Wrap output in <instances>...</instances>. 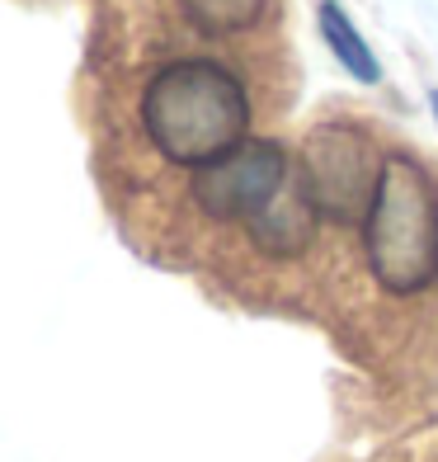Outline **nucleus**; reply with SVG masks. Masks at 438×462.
Masks as SVG:
<instances>
[{
    "mask_svg": "<svg viewBox=\"0 0 438 462\" xmlns=\"http://www.w3.org/2000/svg\"><path fill=\"white\" fill-rule=\"evenodd\" d=\"M316 222H321L316 203L306 199L302 180L292 175L283 199L250 222V241H255L260 250H269V255H302V250L311 245V236H316Z\"/></svg>",
    "mask_w": 438,
    "mask_h": 462,
    "instance_id": "39448f33",
    "label": "nucleus"
},
{
    "mask_svg": "<svg viewBox=\"0 0 438 462\" xmlns=\"http://www.w3.org/2000/svg\"><path fill=\"white\" fill-rule=\"evenodd\" d=\"M292 165L283 142L274 137H250L245 146H236L232 156H222L213 165L194 171L189 194L207 217L217 222H255L264 208H274L283 199V189L292 184Z\"/></svg>",
    "mask_w": 438,
    "mask_h": 462,
    "instance_id": "20e7f679",
    "label": "nucleus"
},
{
    "mask_svg": "<svg viewBox=\"0 0 438 462\" xmlns=\"http://www.w3.org/2000/svg\"><path fill=\"white\" fill-rule=\"evenodd\" d=\"M382 165L387 156H378V146H372V137L359 123H321L302 142L297 180L325 222L363 226L372 194H378V180H382Z\"/></svg>",
    "mask_w": 438,
    "mask_h": 462,
    "instance_id": "7ed1b4c3",
    "label": "nucleus"
},
{
    "mask_svg": "<svg viewBox=\"0 0 438 462\" xmlns=\"http://www.w3.org/2000/svg\"><path fill=\"white\" fill-rule=\"evenodd\" d=\"M179 10H184V19H189L198 33L232 38V33H245V29L260 24L269 0H179Z\"/></svg>",
    "mask_w": 438,
    "mask_h": 462,
    "instance_id": "0eeeda50",
    "label": "nucleus"
},
{
    "mask_svg": "<svg viewBox=\"0 0 438 462\" xmlns=\"http://www.w3.org/2000/svg\"><path fill=\"white\" fill-rule=\"evenodd\" d=\"M141 128L170 165L203 171L250 142V95L213 57H175L146 80Z\"/></svg>",
    "mask_w": 438,
    "mask_h": 462,
    "instance_id": "f257e3e1",
    "label": "nucleus"
},
{
    "mask_svg": "<svg viewBox=\"0 0 438 462\" xmlns=\"http://www.w3.org/2000/svg\"><path fill=\"white\" fill-rule=\"evenodd\" d=\"M316 14H321V38H325V48L335 52L340 67L359 80V86H378V80H382V61L372 57L368 38H363L359 24L349 19V10L340 5V0H321Z\"/></svg>",
    "mask_w": 438,
    "mask_h": 462,
    "instance_id": "423d86ee",
    "label": "nucleus"
},
{
    "mask_svg": "<svg viewBox=\"0 0 438 462\" xmlns=\"http://www.w3.org/2000/svg\"><path fill=\"white\" fill-rule=\"evenodd\" d=\"M429 109H433V118H438V90L429 95Z\"/></svg>",
    "mask_w": 438,
    "mask_h": 462,
    "instance_id": "6e6552de",
    "label": "nucleus"
},
{
    "mask_svg": "<svg viewBox=\"0 0 438 462\" xmlns=\"http://www.w3.org/2000/svg\"><path fill=\"white\" fill-rule=\"evenodd\" d=\"M363 250L372 279L396 298L429 288L438 274V189L406 152H391L382 165L363 222Z\"/></svg>",
    "mask_w": 438,
    "mask_h": 462,
    "instance_id": "f03ea898",
    "label": "nucleus"
}]
</instances>
